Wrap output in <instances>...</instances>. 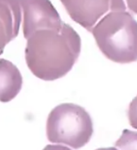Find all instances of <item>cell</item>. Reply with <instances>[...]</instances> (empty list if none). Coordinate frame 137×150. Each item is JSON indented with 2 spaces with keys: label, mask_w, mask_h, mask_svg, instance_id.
Listing matches in <instances>:
<instances>
[{
  "label": "cell",
  "mask_w": 137,
  "mask_h": 150,
  "mask_svg": "<svg viewBox=\"0 0 137 150\" xmlns=\"http://www.w3.org/2000/svg\"><path fill=\"white\" fill-rule=\"evenodd\" d=\"M90 33L108 59L117 63L136 62L137 25L129 12L113 11L95 25Z\"/></svg>",
  "instance_id": "cell-2"
},
{
  "label": "cell",
  "mask_w": 137,
  "mask_h": 150,
  "mask_svg": "<svg viewBox=\"0 0 137 150\" xmlns=\"http://www.w3.org/2000/svg\"><path fill=\"white\" fill-rule=\"evenodd\" d=\"M23 77L17 67L4 59H0V101L13 100L20 92Z\"/></svg>",
  "instance_id": "cell-7"
},
{
  "label": "cell",
  "mask_w": 137,
  "mask_h": 150,
  "mask_svg": "<svg viewBox=\"0 0 137 150\" xmlns=\"http://www.w3.org/2000/svg\"><path fill=\"white\" fill-rule=\"evenodd\" d=\"M75 22L91 32L97 22L109 11H125L123 0H60Z\"/></svg>",
  "instance_id": "cell-4"
},
{
  "label": "cell",
  "mask_w": 137,
  "mask_h": 150,
  "mask_svg": "<svg viewBox=\"0 0 137 150\" xmlns=\"http://www.w3.org/2000/svg\"><path fill=\"white\" fill-rule=\"evenodd\" d=\"M126 1L131 10L135 13H136V0H126Z\"/></svg>",
  "instance_id": "cell-8"
},
{
  "label": "cell",
  "mask_w": 137,
  "mask_h": 150,
  "mask_svg": "<svg viewBox=\"0 0 137 150\" xmlns=\"http://www.w3.org/2000/svg\"><path fill=\"white\" fill-rule=\"evenodd\" d=\"M27 40V66L36 77L45 81L65 76L81 54V37L64 22L59 28L35 31Z\"/></svg>",
  "instance_id": "cell-1"
},
{
  "label": "cell",
  "mask_w": 137,
  "mask_h": 150,
  "mask_svg": "<svg viewBox=\"0 0 137 150\" xmlns=\"http://www.w3.org/2000/svg\"><path fill=\"white\" fill-rule=\"evenodd\" d=\"M21 11L20 0H0V55L5 46L17 37Z\"/></svg>",
  "instance_id": "cell-6"
},
{
  "label": "cell",
  "mask_w": 137,
  "mask_h": 150,
  "mask_svg": "<svg viewBox=\"0 0 137 150\" xmlns=\"http://www.w3.org/2000/svg\"><path fill=\"white\" fill-rule=\"evenodd\" d=\"M23 11V33L25 39L37 30L59 28L63 21L49 0H20Z\"/></svg>",
  "instance_id": "cell-5"
},
{
  "label": "cell",
  "mask_w": 137,
  "mask_h": 150,
  "mask_svg": "<svg viewBox=\"0 0 137 150\" xmlns=\"http://www.w3.org/2000/svg\"><path fill=\"white\" fill-rule=\"evenodd\" d=\"M93 133L91 117L84 107L74 103H63L50 111L46 122L49 142L81 149L89 142Z\"/></svg>",
  "instance_id": "cell-3"
}]
</instances>
